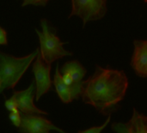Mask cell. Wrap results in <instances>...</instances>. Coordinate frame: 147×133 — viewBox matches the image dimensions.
Returning <instances> with one entry per match:
<instances>
[{
  "label": "cell",
  "instance_id": "obj_1",
  "mask_svg": "<svg viewBox=\"0 0 147 133\" xmlns=\"http://www.w3.org/2000/svg\"><path fill=\"white\" fill-rule=\"evenodd\" d=\"M128 88V79L122 70L96 66L95 73L83 82L81 99L103 116L121 108Z\"/></svg>",
  "mask_w": 147,
  "mask_h": 133
},
{
  "label": "cell",
  "instance_id": "obj_2",
  "mask_svg": "<svg viewBox=\"0 0 147 133\" xmlns=\"http://www.w3.org/2000/svg\"><path fill=\"white\" fill-rule=\"evenodd\" d=\"M40 48L22 57H16L0 50V93L14 89L35 60Z\"/></svg>",
  "mask_w": 147,
  "mask_h": 133
},
{
  "label": "cell",
  "instance_id": "obj_3",
  "mask_svg": "<svg viewBox=\"0 0 147 133\" xmlns=\"http://www.w3.org/2000/svg\"><path fill=\"white\" fill-rule=\"evenodd\" d=\"M41 31L35 29V32L40 42V54L41 58L48 64H52L65 56H71V51L65 49L64 45L67 42H62L56 34L54 29L50 23L43 18L40 20Z\"/></svg>",
  "mask_w": 147,
  "mask_h": 133
},
{
  "label": "cell",
  "instance_id": "obj_4",
  "mask_svg": "<svg viewBox=\"0 0 147 133\" xmlns=\"http://www.w3.org/2000/svg\"><path fill=\"white\" fill-rule=\"evenodd\" d=\"M71 10L69 18L78 16L84 26L88 22L102 19L107 13V0H71Z\"/></svg>",
  "mask_w": 147,
  "mask_h": 133
},
{
  "label": "cell",
  "instance_id": "obj_5",
  "mask_svg": "<svg viewBox=\"0 0 147 133\" xmlns=\"http://www.w3.org/2000/svg\"><path fill=\"white\" fill-rule=\"evenodd\" d=\"M86 72L85 68L77 60L66 61L60 68L64 82L72 89L74 100L81 98L83 82Z\"/></svg>",
  "mask_w": 147,
  "mask_h": 133
},
{
  "label": "cell",
  "instance_id": "obj_6",
  "mask_svg": "<svg viewBox=\"0 0 147 133\" xmlns=\"http://www.w3.org/2000/svg\"><path fill=\"white\" fill-rule=\"evenodd\" d=\"M51 69L52 64H48L44 61L39 50L32 67V71L34 76L36 101H39L44 94L52 90L53 80H51Z\"/></svg>",
  "mask_w": 147,
  "mask_h": 133
},
{
  "label": "cell",
  "instance_id": "obj_7",
  "mask_svg": "<svg viewBox=\"0 0 147 133\" xmlns=\"http://www.w3.org/2000/svg\"><path fill=\"white\" fill-rule=\"evenodd\" d=\"M17 129L19 133H50L51 131L67 133L47 118L38 114L22 113V123Z\"/></svg>",
  "mask_w": 147,
  "mask_h": 133
},
{
  "label": "cell",
  "instance_id": "obj_8",
  "mask_svg": "<svg viewBox=\"0 0 147 133\" xmlns=\"http://www.w3.org/2000/svg\"><path fill=\"white\" fill-rule=\"evenodd\" d=\"M12 96L16 99L18 106V109L24 114H38V115H48V113L38 108L34 103V99L35 97V83L34 80L31 82L29 87L25 90L16 91L13 90Z\"/></svg>",
  "mask_w": 147,
  "mask_h": 133
},
{
  "label": "cell",
  "instance_id": "obj_9",
  "mask_svg": "<svg viewBox=\"0 0 147 133\" xmlns=\"http://www.w3.org/2000/svg\"><path fill=\"white\" fill-rule=\"evenodd\" d=\"M111 128L115 133H147V116L134 108L133 115L127 123L115 122Z\"/></svg>",
  "mask_w": 147,
  "mask_h": 133
},
{
  "label": "cell",
  "instance_id": "obj_10",
  "mask_svg": "<svg viewBox=\"0 0 147 133\" xmlns=\"http://www.w3.org/2000/svg\"><path fill=\"white\" fill-rule=\"evenodd\" d=\"M134 46L131 67L138 76L147 78V39L134 40Z\"/></svg>",
  "mask_w": 147,
  "mask_h": 133
},
{
  "label": "cell",
  "instance_id": "obj_11",
  "mask_svg": "<svg viewBox=\"0 0 147 133\" xmlns=\"http://www.w3.org/2000/svg\"><path fill=\"white\" fill-rule=\"evenodd\" d=\"M53 84L54 86L55 91L60 99V100L65 103V104H69L73 101V96H72V89L71 87L66 85L63 79L62 75L60 73V69L59 68V64L56 66L53 80Z\"/></svg>",
  "mask_w": 147,
  "mask_h": 133
},
{
  "label": "cell",
  "instance_id": "obj_12",
  "mask_svg": "<svg viewBox=\"0 0 147 133\" xmlns=\"http://www.w3.org/2000/svg\"><path fill=\"white\" fill-rule=\"evenodd\" d=\"M111 120V115L110 116H108L106 121L99 125V126H93V127H90L89 129H86V130H83V131H78V133H102V132L108 126V125L109 124Z\"/></svg>",
  "mask_w": 147,
  "mask_h": 133
},
{
  "label": "cell",
  "instance_id": "obj_13",
  "mask_svg": "<svg viewBox=\"0 0 147 133\" xmlns=\"http://www.w3.org/2000/svg\"><path fill=\"white\" fill-rule=\"evenodd\" d=\"M9 119L10 120L11 124L14 126L18 128L21 125V123H22V113L19 111V109L9 112Z\"/></svg>",
  "mask_w": 147,
  "mask_h": 133
},
{
  "label": "cell",
  "instance_id": "obj_14",
  "mask_svg": "<svg viewBox=\"0 0 147 133\" xmlns=\"http://www.w3.org/2000/svg\"><path fill=\"white\" fill-rule=\"evenodd\" d=\"M22 6L25 7L28 5H34V6H46L47 3L50 0H21Z\"/></svg>",
  "mask_w": 147,
  "mask_h": 133
},
{
  "label": "cell",
  "instance_id": "obj_15",
  "mask_svg": "<svg viewBox=\"0 0 147 133\" xmlns=\"http://www.w3.org/2000/svg\"><path fill=\"white\" fill-rule=\"evenodd\" d=\"M4 106H5V108H6L9 112H12V111H15V110H17V109H18L17 102H16V99H15L13 96H11L9 99L5 100V101H4Z\"/></svg>",
  "mask_w": 147,
  "mask_h": 133
},
{
  "label": "cell",
  "instance_id": "obj_16",
  "mask_svg": "<svg viewBox=\"0 0 147 133\" xmlns=\"http://www.w3.org/2000/svg\"><path fill=\"white\" fill-rule=\"evenodd\" d=\"M8 44V37L7 31L0 27V45H7Z\"/></svg>",
  "mask_w": 147,
  "mask_h": 133
},
{
  "label": "cell",
  "instance_id": "obj_17",
  "mask_svg": "<svg viewBox=\"0 0 147 133\" xmlns=\"http://www.w3.org/2000/svg\"><path fill=\"white\" fill-rule=\"evenodd\" d=\"M145 1V3H147V0H144Z\"/></svg>",
  "mask_w": 147,
  "mask_h": 133
}]
</instances>
